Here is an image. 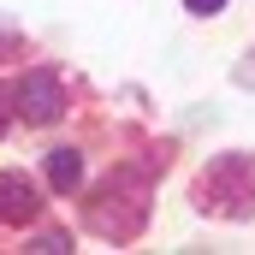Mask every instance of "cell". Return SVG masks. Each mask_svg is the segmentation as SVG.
I'll list each match as a JSON object with an SVG mask.
<instances>
[{"label": "cell", "mask_w": 255, "mask_h": 255, "mask_svg": "<svg viewBox=\"0 0 255 255\" xmlns=\"http://www.w3.org/2000/svg\"><path fill=\"white\" fill-rule=\"evenodd\" d=\"M12 107H18L30 125H54V119H60V107H65L60 77H54V71H30V77L12 89Z\"/></svg>", "instance_id": "cell-1"}, {"label": "cell", "mask_w": 255, "mask_h": 255, "mask_svg": "<svg viewBox=\"0 0 255 255\" xmlns=\"http://www.w3.org/2000/svg\"><path fill=\"white\" fill-rule=\"evenodd\" d=\"M42 208V196H36V184L30 178H18V172H0V220L12 226V220H30Z\"/></svg>", "instance_id": "cell-2"}, {"label": "cell", "mask_w": 255, "mask_h": 255, "mask_svg": "<svg viewBox=\"0 0 255 255\" xmlns=\"http://www.w3.org/2000/svg\"><path fill=\"white\" fill-rule=\"evenodd\" d=\"M77 178H83V154L77 148H54L48 154V184L54 190H77Z\"/></svg>", "instance_id": "cell-3"}, {"label": "cell", "mask_w": 255, "mask_h": 255, "mask_svg": "<svg viewBox=\"0 0 255 255\" xmlns=\"http://www.w3.org/2000/svg\"><path fill=\"white\" fill-rule=\"evenodd\" d=\"M30 250H36V255H65V250H71V238H60V232H48V238H36Z\"/></svg>", "instance_id": "cell-4"}, {"label": "cell", "mask_w": 255, "mask_h": 255, "mask_svg": "<svg viewBox=\"0 0 255 255\" xmlns=\"http://www.w3.org/2000/svg\"><path fill=\"white\" fill-rule=\"evenodd\" d=\"M184 6H190V12H202V18H208V12H220L226 0H184Z\"/></svg>", "instance_id": "cell-5"}, {"label": "cell", "mask_w": 255, "mask_h": 255, "mask_svg": "<svg viewBox=\"0 0 255 255\" xmlns=\"http://www.w3.org/2000/svg\"><path fill=\"white\" fill-rule=\"evenodd\" d=\"M6 113H12V89H0V130H6Z\"/></svg>", "instance_id": "cell-6"}]
</instances>
